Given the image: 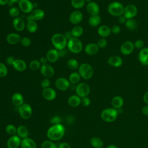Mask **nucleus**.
<instances>
[{
    "mask_svg": "<svg viewBox=\"0 0 148 148\" xmlns=\"http://www.w3.org/2000/svg\"><path fill=\"white\" fill-rule=\"evenodd\" d=\"M124 6L118 1H114L110 3L108 6V13L115 17H119L123 14Z\"/></svg>",
    "mask_w": 148,
    "mask_h": 148,
    "instance_id": "nucleus-4",
    "label": "nucleus"
},
{
    "mask_svg": "<svg viewBox=\"0 0 148 148\" xmlns=\"http://www.w3.org/2000/svg\"><path fill=\"white\" fill-rule=\"evenodd\" d=\"M42 148H57V145L51 140H45L41 145Z\"/></svg>",
    "mask_w": 148,
    "mask_h": 148,
    "instance_id": "nucleus-41",
    "label": "nucleus"
},
{
    "mask_svg": "<svg viewBox=\"0 0 148 148\" xmlns=\"http://www.w3.org/2000/svg\"><path fill=\"white\" fill-rule=\"evenodd\" d=\"M108 64L115 68H119L121 66L123 63V59L119 56H112L108 59Z\"/></svg>",
    "mask_w": 148,
    "mask_h": 148,
    "instance_id": "nucleus-18",
    "label": "nucleus"
},
{
    "mask_svg": "<svg viewBox=\"0 0 148 148\" xmlns=\"http://www.w3.org/2000/svg\"><path fill=\"white\" fill-rule=\"evenodd\" d=\"M106 148H118V147L114 145H113V144H111V145H109L107 146Z\"/></svg>",
    "mask_w": 148,
    "mask_h": 148,
    "instance_id": "nucleus-61",
    "label": "nucleus"
},
{
    "mask_svg": "<svg viewBox=\"0 0 148 148\" xmlns=\"http://www.w3.org/2000/svg\"><path fill=\"white\" fill-rule=\"evenodd\" d=\"M138 13L137 7L133 4L127 5L124 7L123 15L127 18V19L134 18Z\"/></svg>",
    "mask_w": 148,
    "mask_h": 148,
    "instance_id": "nucleus-9",
    "label": "nucleus"
},
{
    "mask_svg": "<svg viewBox=\"0 0 148 148\" xmlns=\"http://www.w3.org/2000/svg\"><path fill=\"white\" fill-rule=\"evenodd\" d=\"M134 43L131 41L127 40L123 42L120 48L121 53L124 56H128L131 54L134 50Z\"/></svg>",
    "mask_w": 148,
    "mask_h": 148,
    "instance_id": "nucleus-10",
    "label": "nucleus"
},
{
    "mask_svg": "<svg viewBox=\"0 0 148 148\" xmlns=\"http://www.w3.org/2000/svg\"><path fill=\"white\" fill-rule=\"evenodd\" d=\"M68 103L71 107H77L81 103V98L77 95H72L69 97Z\"/></svg>",
    "mask_w": 148,
    "mask_h": 148,
    "instance_id": "nucleus-30",
    "label": "nucleus"
},
{
    "mask_svg": "<svg viewBox=\"0 0 148 148\" xmlns=\"http://www.w3.org/2000/svg\"><path fill=\"white\" fill-rule=\"evenodd\" d=\"M64 36H65V37L66 38V39H67V40H69V39H71V38H73V36H72L71 31H67L66 32H65Z\"/></svg>",
    "mask_w": 148,
    "mask_h": 148,
    "instance_id": "nucleus-56",
    "label": "nucleus"
},
{
    "mask_svg": "<svg viewBox=\"0 0 148 148\" xmlns=\"http://www.w3.org/2000/svg\"><path fill=\"white\" fill-rule=\"evenodd\" d=\"M85 2H87V3H90L91 2H92V0H84Z\"/></svg>",
    "mask_w": 148,
    "mask_h": 148,
    "instance_id": "nucleus-64",
    "label": "nucleus"
},
{
    "mask_svg": "<svg viewBox=\"0 0 148 148\" xmlns=\"http://www.w3.org/2000/svg\"><path fill=\"white\" fill-rule=\"evenodd\" d=\"M14 2H12V1H10V0H9V2H8V5L9 6H10V7H13L12 6L14 5Z\"/></svg>",
    "mask_w": 148,
    "mask_h": 148,
    "instance_id": "nucleus-62",
    "label": "nucleus"
},
{
    "mask_svg": "<svg viewBox=\"0 0 148 148\" xmlns=\"http://www.w3.org/2000/svg\"><path fill=\"white\" fill-rule=\"evenodd\" d=\"M65 127L61 124H54L50 127L47 131V136L51 141L61 139L64 135Z\"/></svg>",
    "mask_w": 148,
    "mask_h": 148,
    "instance_id": "nucleus-1",
    "label": "nucleus"
},
{
    "mask_svg": "<svg viewBox=\"0 0 148 148\" xmlns=\"http://www.w3.org/2000/svg\"><path fill=\"white\" fill-rule=\"evenodd\" d=\"M15 58H14V57L13 56H9L6 59V62L7 63V64H8L9 65H12L14 61H15Z\"/></svg>",
    "mask_w": 148,
    "mask_h": 148,
    "instance_id": "nucleus-52",
    "label": "nucleus"
},
{
    "mask_svg": "<svg viewBox=\"0 0 148 148\" xmlns=\"http://www.w3.org/2000/svg\"><path fill=\"white\" fill-rule=\"evenodd\" d=\"M42 96L47 101L54 100L57 96L56 91L51 87H47L43 88L42 90Z\"/></svg>",
    "mask_w": 148,
    "mask_h": 148,
    "instance_id": "nucleus-16",
    "label": "nucleus"
},
{
    "mask_svg": "<svg viewBox=\"0 0 148 148\" xmlns=\"http://www.w3.org/2000/svg\"><path fill=\"white\" fill-rule=\"evenodd\" d=\"M13 25L14 28L17 31H23L25 27V24L23 18L21 17H16L13 20Z\"/></svg>",
    "mask_w": 148,
    "mask_h": 148,
    "instance_id": "nucleus-22",
    "label": "nucleus"
},
{
    "mask_svg": "<svg viewBox=\"0 0 148 148\" xmlns=\"http://www.w3.org/2000/svg\"><path fill=\"white\" fill-rule=\"evenodd\" d=\"M58 148H71V146L67 142H62L59 144Z\"/></svg>",
    "mask_w": 148,
    "mask_h": 148,
    "instance_id": "nucleus-54",
    "label": "nucleus"
},
{
    "mask_svg": "<svg viewBox=\"0 0 148 148\" xmlns=\"http://www.w3.org/2000/svg\"><path fill=\"white\" fill-rule=\"evenodd\" d=\"M39 61H40L41 64H42V65L47 64V62H48V60H47L46 57H42L40 58V60H39Z\"/></svg>",
    "mask_w": 148,
    "mask_h": 148,
    "instance_id": "nucleus-58",
    "label": "nucleus"
},
{
    "mask_svg": "<svg viewBox=\"0 0 148 148\" xmlns=\"http://www.w3.org/2000/svg\"><path fill=\"white\" fill-rule=\"evenodd\" d=\"M83 18V13L79 10H75L69 15V21L73 24H77L80 23Z\"/></svg>",
    "mask_w": 148,
    "mask_h": 148,
    "instance_id": "nucleus-14",
    "label": "nucleus"
},
{
    "mask_svg": "<svg viewBox=\"0 0 148 148\" xmlns=\"http://www.w3.org/2000/svg\"><path fill=\"white\" fill-rule=\"evenodd\" d=\"M20 43L23 46L28 47L29 46H30L31 41L30 38H29L28 37H23L21 38Z\"/></svg>",
    "mask_w": 148,
    "mask_h": 148,
    "instance_id": "nucleus-47",
    "label": "nucleus"
},
{
    "mask_svg": "<svg viewBox=\"0 0 148 148\" xmlns=\"http://www.w3.org/2000/svg\"><path fill=\"white\" fill-rule=\"evenodd\" d=\"M75 91L76 92V94L81 97L83 98L85 97H87V95L90 92V88L88 84H87L86 83H79L76 88Z\"/></svg>",
    "mask_w": 148,
    "mask_h": 148,
    "instance_id": "nucleus-7",
    "label": "nucleus"
},
{
    "mask_svg": "<svg viewBox=\"0 0 148 148\" xmlns=\"http://www.w3.org/2000/svg\"><path fill=\"white\" fill-rule=\"evenodd\" d=\"M51 42L54 47L57 50L64 49L67 46L68 43L64 35L60 33L54 34L51 38Z\"/></svg>",
    "mask_w": 148,
    "mask_h": 148,
    "instance_id": "nucleus-2",
    "label": "nucleus"
},
{
    "mask_svg": "<svg viewBox=\"0 0 148 148\" xmlns=\"http://www.w3.org/2000/svg\"><path fill=\"white\" fill-rule=\"evenodd\" d=\"M84 0H71V5L75 9H81L85 5Z\"/></svg>",
    "mask_w": 148,
    "mask_h": 148,
    "instance_id": "nucleus-40",
    "label": "nucleus"
},
{
    "mask_svg": "<svg viewBox=\"0 0 148 148\" xmlns=\"http://www.w3.org/2000/svg\"><path fill=\"white\" fill-rule=\"evenodd\" d=\"M21 36L17 33H10L6 37L7 42L12 45H14L18 43L21 41Z\"/></svg>",
    "mask_w": 148,
    "mask_h": 148,
    "instance_id": "nucleus-23",
    "label": "nucleus"
},
{
    "mask_svg": "<svg viewBox=\"0 0 148 148\" xmlns=\"http://www.w3.org/2000/svg\"><path fill=\"white\" fill-rule=\"evenodd\" d=\"M12 66L15 70L18 72H23L27 69V64L25 62L21 59H16Z\"/></svg>",
    "mask_w": 148,
    "mask_h": 148,
    "instance_id": "nucleus-26",
    "label": "nucleus"
},
{
    "mask_svg": "<svg viewBox=\"0 0 148 148\" xmlns=\"http://www.w3.org/2000/svg\"><path fill=\"white\" fill-rule=\"evenodd\" d=\"M81 103L82 104V105L84 107L88 106L90 105L91 103V100L90 99L87 97H85L82 98V99H81Z\"/></svg>",
    "mask_w": 148,
    "mask_h": 148,
    "instance_id": "nucleus-50",
    "label": "nucleus"
},
{
    "mask_svg": "<svg viewBox=\"0 0 148 148\" xmlns=\"http://www.w3.org/2000/svg\"><path fill=\"white\" fill-rule=\"evenodd\" d=\"M90 143L94 148H102L103 146V140L98 137H92L90 139Z\"/></svg>",
    "mask_w": 148,
    "mask_h": 148,
    "instance_id": "nucleus-34",
    "label": "nucleus"
},
{
    "mask_svg": "<svg viewBox=\"0 0 148 148\" xmlns=\"http://www.w3.org/2000/svg\"><path fill=\"white\" fill-rule=\"evenodd\" d=\"M41 63L40 61L37 60H32L29 64V67L32 71H37L39 69H40L41 67Z\"/></svg>",
    "mask_w": 148,
    "mask_h": 148,
    "instance_id": "nucleus-39",
    "label": "nucleus"
},
{
    "mask_svg": "<svg viewBox=\"0 0 148 148\" xmlns=\"http://www.w3.org/2000/svg\"><path fill=\"white\" fill-rule=\"evenodd\" d=\"M41 87L43 88H46L47 87H49L50 85V81L49 80V79L47 78H45L43 79L42 81H41Z\"/></svg>",
    "mask_w": 148,
    "mask_h": 148,
    "instance_id": "nucleus-49",
    "label": "nucleus"
},
{
    "mask_svg": "<svg viewBox=\"0 0 148 148\" xmlns=\"http://www.w3.org/2000/svg\"><path fill=\"white\" fill-rule=\"evenodd\" d=\"M9 14L11 17H18L20 15V9L16 7H11L9 10Z\"/></svg>",
    "mask_w": 148,
    "mask_h": 148,
    "instance_id": "nucleus-43",
    "label": "nucleus"
},
{
    "mask_svg": "<svg viewBox=\"0 0 148 148\" xmlns=\"http://www.w3.org/2000/svg\"><path fill=\"white\" fill-rule=\"evenodd\" d=\"M6 132L10 135L12 136L17 133V128L12 124H8L6 127Z\"/></svg>",
    "mask_w": 148,
    "mask_h": 148,
    "instance_id": "nucleus-42",
    "label": "nucleus"
},
{
    "mask_svg": "<svg viewBox=\"0 0 148 148\" xmlns=\"http://www.w3.org/2000/svg\"><path fill=\"white\" fill-rule=\"evenodd\" d=\"M21 148H36V144L35 142L29 138L23 139L21 142Z\"/></svg>",
    "mask_w": 148,
    "mask_h": 148,
    "instance_id": "nucleus-28",
    "label": "nucleus"
},
{
    "mask_svg": "<svg viewBox=\"0 0 148 148\" xmlns=\"http://www.w3.org/2000/svg\"><path fill=\"white\" fill-rule=\"evenodd\" d=\"M9 0H0V5H5L8 3Z\"/></svg>",
    "mask_w": 148,
    "mask_h": 148,
    "instance_id": "nucleus-60",
    "label": "nucleus"
},
{
    "mask_svg": "<svg viewBox=\"0 0 148 148\" xmlns=\"http://www.w3.org/2000/svg\"><path fill=\"white\" fill-rule=\"evenodd\" d=\"M127 20V18L123 14L118 17V21L120 24H125Z\"/></svg>",
    "mask_w": 148,
    "mask_h": 148,
    "instance_id": "nucleus-53",
    "label": "nucleus"
},
{
    "mask_svg": "<svg viewBox=\"0 0 148 148\" xmlns=\"http://www.w3.org/2000/svg\"><path fill=\"white\" fill-rule=\"evenodd\" d=\"M58 55H59V57H63L65 54V51L64 50V49L63 50H58Z\"/></svg>",
    "mask_w": 148,
    "mask_h": 148,
    "instance_id": "nucleus-59",
    "label": "nucleus"
},
{
    "mask_svg": "<svg viewBox=\"0 0 148 148\" xmlns=\"http://www.w3.org/2000/svg\"><path fill=\"white\" fill-rule=\"evenodd\" d=\"M121 31V28L119 25H113L111 27V32L114 35L119 34Z\"/></svg>",
    "mask_w": 148,
    "mask_h": 148,
    "instance_id": "nucleus-48",
    "label": "nucleus"
},
{
    "mask_svg": "<svg viewBox=\"0 0 148 148\" xmlns=\"http://www.w3.org/2000/svg\"><path fill=\"white\" fill-rule=\"evenodd\" d=\"M55 85L58 90L60 91H66L70 87V82L67 79L61 77L56 80Z\"/></svg>",
    "mask_w": 148,
    "mask_h": 148,
    "instance_id": "nucleus-12",
    "label": "nucleus"
},
{
    "mask_svg": "<svg viewBox=\"0 0 148 148\" xmlns=\"http://www.w3.org/2000/svg\"><path fill=\"white\" fill-rule=\"evenodd\" d=\"M18 113L23 119H28L32 116V109L29 104L23 103L18 106Z\"/></svg>",
    "mask_w": 148,
    "mask_h": 148,
    "instance_id": "nucleus-8",
    "label": "nucleus"
},
{
    "mask_svg": "<svg viewBox=\"0 0 148 148\" xmlns=\"http://www.w3.org/2000/svg\"><path fill=\"white\" fill-rule=\"evenodd\" d=\"M78 71L81 77L86 80L91 79L94 74V69L88 63H83L80 65L78 68Z\"/></svg>",
    "mask_w": 148,
    "mask_h": 148,
    "instance_id": "nucleus-5",
    "label": "nucleus"
},
{
    "mask_svg": "<svg viewBox=\"0 0 148 148\" xmlns=\"http://www.w3.org/2000/svg\"><path fill=\"white\" fill-rule=\"evenodd\" d=\"M111 104L113 108L118 110L123 106L124 104V99L121 96H114L111 101Z\"/></svg>",
    "mask_w": 148,
    "mask_h": 148,
    "instance_id": "nucleus-27",
    "label": "nucleus"
},
{
    "mask_svg": "<svg viewBox=\"0 0 148 148\" xmlns=\"http://www.w3.org/2000/svg\"><path fill=\"white\" fill-rule=\"evenodd\" d=\"M119 114L118 110L114 108H109L103 109L101 113V117L102 119L106 122L111 123L114 121Z\"/></svg>",
    "mask_w": 148,
    "mask_h": 148,
    "instance_id": "nucleus-3",
    "label": "nucleus"
},
{
    "mask_svg": "<svg viewBox=\"0 0 148 148\" xmlns=\"http://www.w3.org/2000/svg\"><path fill=\"white\" fill-rule=\"evenodd\" d=\"M21 139L16 135L11 136L7 141V146L8 148H18L21 145Z\"/></svg>",
    "mask_w": 148,
    "mask_h": 148,
    "instance_id": "nucleus-17",
    "label": "nucleus"
},
{
    "mask_svg": "<svg viewBox=\"0 0 148 148\" xmlns=\"http://www.w3.org/2000/svg\"><path fill=\"white\" fill-rule=\"evenodd\" d=\"M26 28L28 31L30 33H34L38 30V26L36 21L31 20L28 21L26 25Z\"/></svg>",
    "mask_w": 148,
    "mask_h": 148,
    "instance_id": "nucleus-33",
    "label": "nucleus"
},
{
    "mask_svg": "<svg viewBox=\"0 0 148 148\" xmlns=\"http://www.w3.org/2000/svg\"><path fill=\"white\" fill-rule=\"evenodd\" d=\"M83 31H84L83 28L80 25H75L71 30V32L73 37L77 38L83 35Z\"/></svg>",
    "mask_w": 148,
    "mask_h": 148,
    "instance_id": "nucleus-36",
    "label": "nucleus"
},
{
    "mask_svg": "<svg viewBox=\"0 0 148 148\" xmlns=\"http://www.w3.org/2000/svg\"><path fill=\"white\" fill-rule=\"evenodd\" d=\"M97 44L98 46L99 47V48L103 49L106 47V46L108 45V41L105 38H101L97 41Z\"/></svg>",
    "mask_w": 148,
    "mask_h": 148,
    "instance_id": "nucleus-45",
    "label": "nucleus"
},
{
    "mask_svg": "<svg viewBox=\"0 0 148 148\" xmlns=\"http://www.w3.org/2000/svg\"><path fill=\"white\" fill-rule=\"evenodd\" d=\"M10 1H12V2H13L15 3H18L21 0H10Z\"/></svg>",
    "mask_w": 148,
    "mask_h": 148,
    "instance_id": "nucleus-63",
    "label": "nucleus"
},
{
    "mask_svg": "<svg viewBox=\"0 0 148 148\" xmlns=\"http://www.w3.org/2000/svg\"><path fill=\"white\" fill-rule=\"evenodd\" d=\"M86 10L90 15L95 16L99 14L100 8L97 2L92 1L87 3L86 6Z\"/></svg>",
    "mask_w": 148,
    "mask_h": 148,
    "instance_id": "nucleus-13",
    "label": "nucleus"
},
{
    "mask_svg": "<svg viewBox=\"0 0 148 148\" xmlns=\"http://www.w3.org/2000/svg\"><path fill=\"white\" fill-rule=\"evenodd\" d=\"M142 113L146 116H148V105L144 106L142 108Z\"/></svg>",
    "mask_w": 148,
    "mask_h": 148,
    "instance_id": "nucleus-55",
    "label": "nucleus"
},
{
    "mask_svg": "<svg viewBox=\"0 0 148 148\" xmlns=\"http://www.w3.org/2000/svg\"><path fill=\"white\" fill-rule=\"evenodd\" d=\"M12 102L16 106H20L23 104L24 98L22 94L19 92L14 93L12 97Z\"/></svg>",
    "mask_w": 148,
    "mask_h": 148,
    "instance_id": "nucleus-29",
    "label": "nucleus"
},
{
    "mask_svg": "<svg viewBox=\"0 0 148 148\" xmlns=\"http://www.w3.org/2000/svg\"><path fill=\"white\" fill-rule=\"evenodd\" d=\"M29 16L31 20L34 21L40 20L45 17V12L40 9H35L31 12Z\"/></svg>",
    "mask_w": 148,
    "mask_h": 148,
    "instance_id": "nucleus-21",
    "label": "nucleus"
},
{
    "mask_svg": "<svg viewBox=\"0 0 148 148\" xmlns=\"http://www.w3.org/2000/svg\"><path fill=\"white\" fill-rule=\"evenodd\" d=\"M18 6L20 10L25 13H31L34 9V4L29 0H21Z\"/></svg>",
    "mask_w": 148,
    "mask_h": 148,
    "instance_id": "nucleus-11",
    "label": "nucleus"
},
{
    "mask_svg": "<svg viewBox=\"0 0 148 148\" xmlns=\"http://www.w3.org/2000/svg\"><path fill=\"white\" fill-rule=\"evenodd\" d=\"M67 66L71 70H76L79 68V65L77 60L75 58H71L67 62Z\"/></svg>",
    "mask_w": 148,
    "mask_h": 148,
    "instance_id": "nucleus-38",
    "label": "nucleus"
},
{
    "mask_svg": "<svg viewBox=\"0 0 148 148\" xmlns=\"http://www.w3.org/2000/svg\"><path fill=\"white\" fill-rule=\"evenodd\" d=\"M138 60L144 66L148 65V47H143L138 54Z\"/></svg>",
    "mask_w": 148,
    "mask_h": 148,
    "instance_id": "nucleus-19",
    "label": "nucleus"
},
{
    "mask_svg": "<svg viewBox=\"0 0 148 148\" xmlns=\"http://www.w3.org/2000/svg\"><path fill=\"white\" fill-rule=\"evenodd\" d=\"M125 25L128 30L134 31L138 27V23L134 18L127 19L125 23Z\"/></svg>",
    "mask_w": 148,
    "mask_h": 148,
    "instance_id": "nucleus-35",
    "label": "nucleus"
},
{
    "mask_svg": "<svg viewBox=\"0 0 148 148\" xmlns=\"http://www.w3.org/2000/svg\"><path fill=\"white\" fill-rule=\"evenodd\" d=\"M143 100L146 104L148 105V91L144 94L143 97Z\"/></svg>",
    "mask_w": 148,
    "mask_h": 148,
    "instance_id": "nucleus-57",
    "label": "nucleus"
},
{
    "mask_svg": "<svg viewBox=\"0 0 148 148\" xmlns=\"http://www.w3.org/2000/svg\"><path fill=\"white\" fill-rule=\"evenodd\" d=\"M134 47L137 49H140L141 50L143 48L144 45H145V42L142 39H137L135 40V42L134 43Z\"/></svg>",
    "mask_w": 148,
    "mask_h": 148,
    "instance_id": "nucleus-46",
    "label": "nucleus"
},
{
    "mask_svg": "<svg viewBox=\"0 0 148 148\" xmlns=\"http://www.w3.org/2000/svg\"><path fill=\"white\" fill-rule=\"evenodd\" d=\"M61 121V119L59 116H54L50 120V123L53 125L60 124Z\"/></svg>",
    "mask_w": 148,
    "mask_h": 148,
    "instance_id": "nucleus-51",
    "label": "nucleus"
},
{
    "mask_svg": "<svg viewBox=\"0 0 148 148\" xmlns=\"http://www.w3.org/2000/svg\"><path fill=\"white\" fill-rule=\"evenodd\" d=\"M40 69L42 75L46 78L51 77L54 75V68L48 64L42 65Z\"/></svg>",
    "mask_w": 148,
    "mask_h": 148,
    "instance_id": "nucleus-15",
    "label": "nucleus"
},
{
    "mask_svg": "<svg viewBox=\"0 0 148 148\" xmlns=\"http://www.w3.org/2000/svg\"><path fill=\"white\" fill-rule=\"evenodd\" d=\"M88 24L91 27H96L98 26L101 22V17L99 15L91 16L88 18Z\"/></svg>",
    "mask_w": 148,
    "mask_h": 148,
    "instance_id": "nucleus-32",
    "label": "nucleus"
},
{
    "mask_svg": "<svg viewBox=\"0 0 148 148\" xmlns=\"http://www.w3.org/2000/svg\"><path fill=\"white\" fill-rule=\"evenodd\" d=\"M67 47L71 52L77 54L82 51L83 49V44L79 38L73 37L68 40Z\"/></svg>",
    "mask_w": 148,
    "mask_h": 148,
    "instance_id": "nucleus-6",
    "label": "nucleus"
},
{
    "mask_svg": "<svg viewBox=\"0 0 148 148\" xmlns=\"http://www.w3.org/2000/svg\"><path fill=\"white\" fill-rule=\"evenodd\" d=\"M8 71L6 65L2 62H0V77H4L8 74Z\"/></svg>",
    "mask_w": 148,
    "mask_h": 148,
    "instance_id": "nucleus-44",
    "label": "nucleus"
},
{
    "mask_svg": "<svg viewBox=\"0 0 148 148\" xmlns=\"http://www.w3.org/2000/svg\"><path fill=\"white\" fill-rule=\"evenodd\" d=\"M80 75H79V72H74L70 74L69 76V81L70 83H72V84H75L76 83H78L80 80Z\"/></svg>",
    "mask_w": 148,
    "mask_h": 148,
    "instance_id": "nucleus-37",
    "label": "nucleus"
},
{
    "mask_svg": "<svg viewBox=\"0 0 148 148\" xmlns=\"http://www.w3.org/2000/svg\"><path fill=\"white\" fill-rule=\"evenodd\" d=\"M58 51L56 49L49 50L46 54V58L50 62H56L59 58Z\"/></svg>",
    "mask_w": 148,
    "mask_h": 148,
    "instance_id": "nucleus-24",
    "label": "nucleus"
},
{
    "mask_svg": "<svg viewBox=\"0 0 148 148\" xmlns=\"http://www.w3.org/2000/svg\"><path fill=\"white\" fill-rule=\"evenodd\" d=\"M97 32L101 37L105 38L111 34V28L106 25H102L98 27Z\"/></svg>",
    "mask_w": 148,
    "mask_h": 148,
    "instance_id": "nucleus-25",
    "label": "nucleus"
},
{
    "mask_svg": "<svg viewBox=\"0 0 148 148\" xmlns=\"http://www.w3.org/2000/svg\"><path fill=\"white\" fill-rule=\"evenodd\" d=\"M17 134L20 138L24 139L28 138L29 132L25 126L21 125L17 128Z\"/></svg>",
    "mask_w": 148,
    "mask_h": 148,
    "instance_id": "nucleus-31",
    "label": "nucleus"
},
{
    "mask_svg": "<svg viewBox=\"0 0 148 148\" xmlns=\"http://www.w3.org/2000/svg\"><path fill=\"white\" fill-rule=\"evenodd\" d=\"M99 48L97 44L95 43H89L86 45L84 47V51L86 53L90 56L97 54L99 51Z\"/></svg>",
    "mask_w": 148,
    "mask_h": 148,
    "instance_id": "nucleus-20",
    "label": "nucleus"
}]
</instances>
